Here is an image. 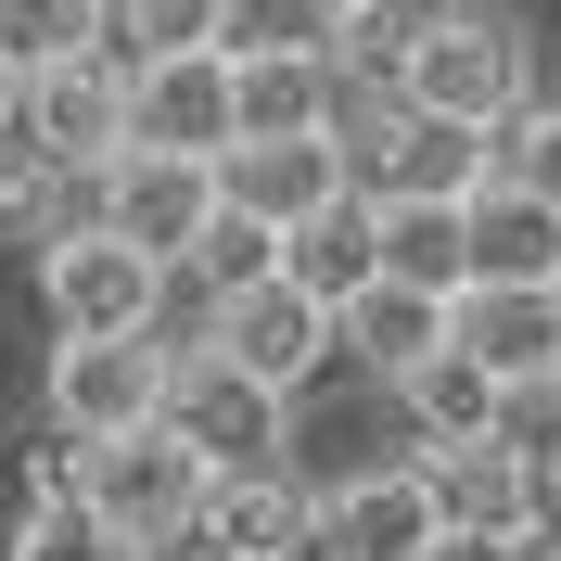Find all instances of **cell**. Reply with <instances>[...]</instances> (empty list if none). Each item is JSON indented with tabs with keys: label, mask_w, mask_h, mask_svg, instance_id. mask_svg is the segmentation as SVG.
Wrapping results in <instances>:
<instances>
[{
	"label": "cell",
	"mask_w": 561,
	"mask_h": 561,
	"mask_svg": "<svg viewBox=\"0 0 561 561\" xmlns=\"http://www.w3.org/2000/svg\"><path fill=\"white\" fill-rule=\"evenodd\" d=\"M396 103L447 115V128H497L511 103H536V38L485 0H447L434 26L396 51Z\"/></svg>",
	"instance_id": "6da1fadb"
},
{
	"label": "cell",
	"mask_w": 561,
	"mask_h": 561,
	"mask_svg": "<svg viewBox=\"0 0 561 561\" xmlns=\"http://www.w3.org/2000/svg\"><path fill=\"white\" fill-rule=\"evenodd\" d=\"M205 485L217 472L179 447L167 421H128V434H90V447H77V497H90L128 549H179L192 511H205Z\"/></svg>",
	"instance_id": "7a4b0ae2"
},
{
	"label": "cell",
	"mask_w": 561,
	"mask_h": 561,
	"mask_svg": "<svg viewBox=\"0 0 561 561\" xmlns=\"http://www.w3.org/2000/svg\"><path fill=\"white\" fill-rule=\"evenodd\" d=\"M38 307H51V332H167V255L77 217L38 243Z\"/></svg>",
	"instance_id": "3957f363"
},
{
	"label": "cell",
	"mask_w": 561,
	"mask_h": 561,
	"mask_svg": "<svg viewBox=\"0 0 561 561\" xmlns=\"http://www.w3.org/2000/svg\"><path fill=\"white\" fill-rule=\"evenodd\" d=\"M153 421H167L205 472H255V459H280L294 396H268L255 370H230L217 345H167V409H153Z\"/></svg>",
	"instance_id": "277c9868"
},
{
	"label": "cell",
	"mask_w": 561,
	"mask_h": 561,
	"mask_svg": "<svg viewBox=\"0 0 561 561\" xmlns=\"http://www.w3.org/2000/svg\"><path fill=\"white\" fill-rule=\"evenodd\" d=\"M38 396H51V434H65V447L128 434V421L167 409V332H65Z\"/></svg>",
	"instance_id": "5b68a950"
},
{
	"label": "cell",
	"mask_w": 561,
	"mask_h": 561,
	"mask_svg": "<svg viewBox=\"0 0 561 561\" xmlns=\"http://www.w3.org/2000/svg\"><path fill=\"white\" fill-rule=\"evenodd\" d=\"M13 128H26L51 167L103 179L115 153H128V65H115V51H65V65H26V90H13Z\"/></svg>",
	"instance_id": "8992f818"
},
{
	"label": "cell",
	"mask_w": 561,
	"mask_h": 561,
	"mask_svg": "<svg viewBox=\"0 0 561 561\" xmlns=\"http://www.w3.org/2000/svg\"><path fill=\"white\" fill-rule=\"evenodd\" d=\"M192 345H217L230 370H255L268 396H307L319 357H332V307H319V294H294V280L268 268V280H243V294H217Z\"/></svg>",
	"instance_id": "52a82bcc"
},
{
	"label": "cell",
	"mask_w": 561,
	"mask_h": 561,
	"mask_svg": "<svg viewBox=\"0 0 561 561\" xmlns=\"http://www.w3.org/2000/svg\"><path fill=\"white\" fill-rule=\"evenodd\" d=\"M447 345L497 396L511 383H561V280H459L447 294Z\"/></svg>",
	"instance_id": "ba28073f"
},
{
	"label": "cell",
	"mask_w": 561,
	"mask_h": 561,
	"mask_svg": "<svg viewBox=\"0 0 561 561\" xmlns=\"http://www.w3.org/2000/svg\"><path fill=\"white\" fill-rule=\"evenodd\" d=\"M179 549H205V561H319V485H294L280 459H255V472H217Z\"/></svg>",
	"instance_id": "9c48e42d"
},
{
	"label": "cell",
	"mask_w": 561,
	"mask_h": 561,
	"mask_svg": "<svg viewBox=\"0 0 561 561\" xmlns=\"http://www.w3.org/2000/svg\"><path fill=\"white\" fill-rule=\"evenodd\" d=\"M90 217H103V230H128L140 255H167V268H179V243L217 217V153H140V140H128V153L90 179Z\"/></svg>",
	"instance_id": "30bf717a"
},
{
	"label": "cell",
	"mask_w": 561,
	"mask_h": 561,
	"mask_svg": "<svg viewBox=\"0 0 561 561\" xmlns=\"http://www.w3.org/2000/svg\"><path fill=\"white\" fill-rule=\"evenodd\" d=\"M447 536L434 485H421V459H370L345 485H319V561H421Z\"/></svg>",
	"instance_id": "8fae6325"
},
{
	"label": "cell",
	"mask_w": 561,
	"mask_h": 561,
	"mask_svg": "<svg viewBox=\"0 0 561 561\" xmlns=\"http://www.w3.org/2000/svg\"><path fill=\"white\" fill-rule=\"evenodd\" d=\"M128 140L140 153H230V51L192 38V51L128 65Z\"/></svg>",
	"instance_id": "7c38bea8"
},
{
	"label": "cell",
	"mask_w": 561,
	"mask_h": 561,
	"mask_svg": "<svg viewBox=\"0 0 561 561\" xmlns=\"http://www.w3.org/2000/svg\"><path fill=\"white\" fill-rule=\"evenodd\" d=\"M332 192H357L332 128H280V140H230V153H217V205L268 217V230H294V217L332 205Z\"/></svg>",
	"instance_id": "4fadbf2b"
},
{
	"label": "cell",
	"mask_w": 561,
	"mask_h": 561,
	"mask_svg": "<svg viewBox=\"0 0 561 561\" xmlns=\"http://www.w3.org/2000/svg\"><path fill=\"white\" fill-rule=\"evenodd\" d=\"M421 485L447 511V536H536V485L511 434H459V447H421Z\"/></svg>",
	"instance_id": "5bb4252c"
},
{
	"label": "cell",
	"mask_w": 561,
	"mask_h": 561,
	"mask_svg": "<svg viewBox=\"0 0 561 561\" xmlns=\"http://www.w3.org/2000/svg\"><path fill=\"white\" fill-rule=\"evenodd\" d=\"M280 280H294V294H319V307L370 294V280H383V205H370V192L307 205L294 230H280Z\"/></svg>",
	"instance_id": "9a60e30c"
},
{
	"label": "cell",
	"mask_w": 561,
	"mask_h": 561,
	"mask_svg": "<svg viewBox=\"0 0 561 561\" xmlns=\"http://www.w3.org/2000/svg\"><path fill=\"white\" fill-rule=\"evenodd\" d=\"M459 243H472V280H561V205H536L511 179H472L459 192Z\"/></svg>",
	"instance_id": "2e32d148"
},
{
	"label": "cell",
	"mask_w": 561,
	"mask_h": 561,
	"mask_svg": "<svg viewBox=\"0 0 561 561\" xmlns=\"http://www.w3.org/2000/svg\"><path fill=\"white\" fill-rule=\"evenodd\" d=\"M332 345L370 370V383H396V370H421V357L447 345V294H409V280H370V294H345L332 307Z\"/></svg>",
	"instance_id": "e0dca14e"
},
{
	"label": "cell",
	"mask_w": 561,
	"mask_h": 561,
	"mask_svg": "<svg viewBox=\"0 0 561 561\" xmlns=\"http://www.w3.org/2000/svg\"><path fill=\"white\" fill-rule=\"evenodd\" d=\"M332 115V51H230V140H280Z\"/></svg>",
	"instance_id": "ac0fdd59"
},
{
	"label": "cell",
	"mask_w": 561,
	"mask_h": 561,
	"mask_svg": "<svg viewBox=\"0 0 561 561\" xmlns=\"http://www.w3.org/2000/svg\"><path fill=\"white\" fill-rule=\"evenodd\" d=\"M383 280H409V294H459L472 280L459 192H383Z\"/></svg>",
	"instance_id": "d6986e66"
},
{
	"label": "cell",
	"mask_w": 561,
	"mask_h": 561,
	"mask_svg": "<svg viewBox=\"0 0 561 561\" xmlns=\"http://www.w3.org/2000/svg\"><path fill=\"white\" fill-rule=\"evenodd\" d=\"M383 396L409 409V434H421V447H459V434H497V383H485V370H472L459 345H434L421 370H396Z\"/></svg>",
	"instance_id": "ffe728a7"
},
{
	"label": "cell",
	"mask_w": 561,
	"mask_h": 561,
	"mask_svg": "<svg viewBox=\"0 0 561 561\" xmlns=\"http://www.w3.org/2000/svg\"><path fill=\"white\" fill-rule=\"evenodd\" d=\"M280 268V230L268 217H243V205H217L192 243H179V268H167V294H192V307H217V294H243V280H268Z\"/></svg>",
	"instance_id": "44dd1931"
},
{
	"label": "cell",
	"mask_w": 561,
	"mask_h": 561,
	"mask_svg": "<svg viewBox=\"0 0 561 561\" xmlns=\"http://www.w3.org/2000/svg\"><path fill=\"white\" fill-rule=\"evenodd\" d=\"M0 561H153V549H128L77 485H51V497H26V524H13V549H0Z\"/></svg>",
	"instance_id": "7402d4cb"
},
{
	"label": "cell",
	"mask_w": 561,
	"mask_h": 561,
	"mask_svg": "<svg viewBox=\"0 0 561 561\" xmlns=\"http://www.w3.org/2000/svg\"><path fill=\"white\" fill-rule=\"evenodd\" d=\"M115 0H0V51L13 65H65V51H103Z\"/></svg>",
	"instance_id": "603a6c76"
},
{
	"label": "cell",
	"mask_w": 561,
	"mask_h": 561,
	"mask_svg": "<svg viewBox=\"0 0 561 561\" xmlns=\"http://www.w3.org/2000/svg\"><path fill=\"white\" fill-rule=\"evenodd\" d=\"M485 179L561 205V103H511V115H497V128H485Z\"/></svg>",
	"instance_id": "cb8c5ba5"
},
{
	"label": "cell",
	"mask_w": 561,
	"mask_h": 561,
	"mask_svg": "<svg viewBox=\"0 0 561 561\" xmlns=\"http://www.w3.org/2000/svg\"><path fill=\"white\" fill-rule=\"evenodd\" d=\"M217 51H332V0H217Z\"/></svg>",
	"instance_id": "d4e9b609"
},
{
	"label": "cell",
	"mask_w": 561,
	"mask_h": 561,
	"mask_svg": "<svg viewBox=\"0 0 561 561\" xmlns=\"http://www.w3.org/2000/svg\"><path fill=\"white\" fill-rule=\"evenodd\" d=\"M192 38H217V0H115V65H153V51H192Z\"/></svg>",
	"instance_id": "484cf974"
},
{
	"label": "cell",
	"mask_w": 561,
	"mask_h": 561,
	"mask_svg": "<svg viewBox=\"0 0 561 561\" xmlns=\"http://www.w3.org/2000/svg\"><path fill=\"white\" fill-rule=\"evenodd\" d=\"M524 485H536V524L561 536V434H536V447H524Z\"/></svg>",
	"instance_id": "4316f807"
},
{
	"label": "cell",
	"mask_w": 561,
	"mask_h": 561,
	"mask_svg": "<svg viewBox=\"0 0 561 561\" xmlns=\"http://www.w3.org/2000/svg\"><path fill=\"white\" fill-rule=\"evenodd\" d=\"M421 561H524V536H434Z\"/></svg>",
	"instance_id": "83f0119b"
},
{
	"label": "cell",
	"mask_w": 561,
	"mask_h": 561,
	"mask_svg": "<svg viewBox=\"0 0 561 561\" xmlns=\"http://www.w3.org/2000/svg\"><path fill=\"white\" fill-rule=\"evenodd\" d=\"M13 90H26V65H13V51H0V115H13Z\"/></svg>",
	"instance_id": "f1b7e54d"
}]
</instances>
